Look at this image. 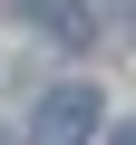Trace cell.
<instances>
[{"label": "cell", "mask_w": 136, "mask_h": 145, "mask_svg": "<svg viewBox=\"0 0 136 145\" xmlns=\"http://www.w3.org/2000/svg\"><path fill=\"white\" fill-rule=\"evenodd\" d=\"M107 145H136V126H107Z\"/></svg>", "instance_id": "2"}, {"label": "cell", "mask_w": 136, "mask_h": 145, "mask_svg": "<svg viewBox=\"0 0 136 145\" xmlns=\"http://www.w3.org/2000/svg\"><path fill=\"white\" fill-rule=\"evenodd\" d=\"M97 87L88 78H68V87H49L39 106H29V145H97Z\"/></svg>", "instance_id": "1"}]
</instances>
